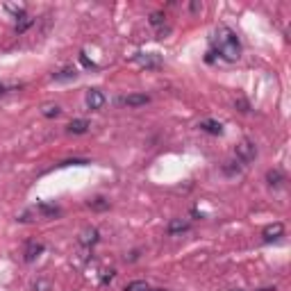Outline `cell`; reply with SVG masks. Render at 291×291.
Here are the masks:
<instances>
[{"instance_id": "obj_1", "label": "cell", "mask_w": 291, "mask_h": 291, "mask_svg": "<svg viewBox=\"0 0 291 291\" xmlns=\"http://www.w3.org/2000/svg\"><path fill=\"white\" fill-rule=\"evenodd\" d=\"M214 48L225 62H237L241 57V41H239L237 32L228 25H219L214 30Z\"/></svg>"}, {"instance_id": "obj_2", "label": "cell", "mask_w": 291, "mask_h": 291, "mask_svg": "<svg viewBox=\"0 0 291 291\" xmlns=\"http://www.w3.org/2000/svg\"><path fill=\"white\" fill-rule=\"evenodd\" d=\"M234 157H237L239 164H250L255 162L257 157V146L250 141V139H241V141L237 143V148H234Z\"/></svg>"}, {"instance_id": "obj_3", "label": "cell", "mask_w": 291, "mask_h": 291, "mask_svg": "<svg viewBox=\"0 0 291 291\" xmlns=\"http://www.w3.org/2000/svg\"><path fill=\"white\" fill-rule=\"evenodd\" d=\"M84 102H87V107L89 110H102L105 107V102H107V98H105V93L100 91V89H89L87 91V98H84Z\"/></svg>"}, {"instance_id": "obj_4", "label": "cell", "mask_w": 291, "mask_h": 291, "mask_svg": "<svg viewBox=\"0 0 291 291\" xmlns=\"http://www.w3.org/2000/svg\"><path fill=\"white\" fill-rule=\"evenodd\" d=\"M119 102L125 107H141L150 102V96H146V93H128V96H121Z\"/></svg>"}, {"instance_id": "obj_5", "label": "cell", "mask_w": 291, "mask_h": 291, "mask_svg": "<svg viewBox=\"0 0 291 291\" xmlns=\"http://www.w3.org/2000/svg\"><path fill=\"white\" fill-rule=\"evenodd\" d=\"M282 234H284V225L282 223H273V225H269V228H264L262 239H264L266 243H271V241H278Z\"/></svg>"}, {"instance_id": "obj_6", "label": "cell", "mask_w": 291, "mask_h": 291, "mask_svg": "<svg viewBox=\"0 0 291 291\" xmlns=\"http://www.w3.org/2000/svg\"><path fill=\"white\" fill-rule=\"evenodd\" d=\"M198 128L203 130V132H207V134H214V137H221V134H223V123H219V121H214V119L200 121Z\"/></svg>"}, {"instance_id": "obj_7", "label": "cell", "mask_w": 291, "mask_h": 291, "mask_svg": "<svg viewBox=\"0 0 291 291\" xmlns=\"http://www.w3.org/2000/svg\"><path fill=\"white\" fill-rule=\"evenodd\" d=\"M134 62H139V64H141V66H146V68H159V66H162V59H159L157 55L137 53V55H134Z\"/></svg>"}, {"instance_id": "obj_8", "label": "cell", "mask_w": 291, "mask_h": 291, "mask_svg": "<svg viewBox=\"0 0 291 291\" xmlns=\"http://www.w3.org/2000/svg\"><path fill=\"white\" fill-rule=\"evenodd\" d=\"M98 239H100V234H98V230H96V228H87L82 234H80V243H82L84 248L96 246Z\"/></svg>"}, {"instance_id": "obj_9", "label": "cell", "mask_w": 291, "mask_h": 291, "mask_svg": "<svg viewBox=\"0 0 291 291\" xmlns=\"http://www.w3.org/2000/svg\"><path fill=\"white\" fill-rule=\"evenodd\" d=\"M41 252H44V243H39V241H30L25 246V257H23V260L25 262H34L37 257L41 255Z\"/></svg>"}, {"instance_id": "obj_10", "label": "cell", "mask_w": 291, "mask_h": 291, "mask_svg": "<svg viewBox=\"0 0 291 291\" xmlns=\"http://www.w3.org/2000/svg\"><path fill=\"white\" fill-rule=\"evenodd\" d=\"M266 182H269V187H282V182H284V173L280 171V168H271L269 173H266Z\"/></svg>"}, {"instance_id": "obj_11", "label": "cell", "mask_w": 291, "mask_h": 291, "mask_svg": "<svg viewBox=\"0 0 291 291\" xmlns=\"http://www.w3.org/2000/svg\"><path fill=\"white\" fill-rule=\"evenodd\" d=\"M89 128H91V125H89V121H84V119H75V121H71V123L66 125V130L71 134H84Z\"/></svg>"}, {"instance_id": "obj_12", "label": "cell", "mask_w": 291, "mask_h": 291, "mask_svg": "<svg viewBox=\"0 0 291 291\" xmlns=\"http://www.w3.org/2000/svg\"><path fill=\"white\" fill-rule=\"evenodd\" d=\"M191 225L187 223V221H182V219H173L171 223H168V228H166V232L168 234H182V232H187Z\"/></svg>"}, {"instance_id": "obj_13", "label": "cell", "mask_w": 291, "mask_h": 291, "mask_svg": "<svg viewBox=\"0 0 291 291\" xmlns=\"http://www.w3.org/2000/svg\"><path fill=\"white\" fill-rule=\"evenodd\" d=\"M32 25H34V18L27 16V14H23L21 18H16V25H14V30H16V34H23V32H27Z\"/></svg>"}, {"instance_id": "obj_14", "label": "cell", "mask_w": 291, "mask_h": 291, "mask_svg": "<svg viewBox=\"0 0 291 291\" xmlns=\"http://www.w3.org/2000/svg\"><path fill=\"white\" fill-rule=\"evenodd\" d=\"M75 78H78V68H75V66H66V68H62L59 73H53L55 82H64V80H75Z\"/></svg>"}, {"instance_id": "obj_15", "label": "cell", "mask_w": 291, "mask_h": 291, "mask_svg": "<svg viewBox=\"0 0 291 291\" xmlns=\"http://www.w3.org/2000/svg\"><path fill=\"white\" fill-rule=\"evenodd\" d=\"M3 9L12 14L14 18H21L23 14H25V7H23V5H9V3H7V5H3Z\"/></svg>"}, {"instance_id": "obj_16", "label": "cell", "mask_w": 291, "mask_h": 291, "mask_svg": "<svg viewBox=\"0 0 291 291\" xmlns=\"http://www.w3.org/2000/svg\"><path fill=\"white\" fill-rule=\"evenodd\" d=\"M41 114H44L46 119H57V116L62 114V110H59L57 105H44V110H41Z\"/></svg>"}, {"instance_id": "obj_17", "label": "cell", "mask_w": 291, "mask_h": 291, "mask_svg": "<svg viewBox=\"0 0 291 291\" xmlns=\"http://www.w3.org/2000/svg\"><path fill=\"white\" fill-rule=\"evenodd\" d=\"M50 289H53V284H50V280L39 278V280H34V282H32V291H50Z\"/></svg>"}, {"instance_id": "obj_18", "label": "cell", "mask_w": 291, "mask_h": 291, "mask_svg": "<svg viewBox=\"0 0 291 291\" xmlns=\"http://www.w3.org/2000/svg\"><path fill=\"white\" fill-rule=\"evenodd\" d=\"M125 291H150V287L146 280H134V282H130L128 287H125Z\"/></svg>"}, {"instance_id": "obj_19", "label": "cell", "mask_w": 291, "mask_h": 291, "mask_svg": "<svg viewBox=\"0 0 291 291\" xmlns=\"http://www.w3.org/2000/svg\"><path fill=\"white\" fill-rule=\"evenodd\" d=\"M37 209H39L44 216H57V214H59V207H55V205H44V203H41Z\"/></svg>"}, {"instance_id": "obj_20", "label": "cell", "mask_w": 291, "mask_h": 291, "mask_svg": "<svg viewBox=\"0 0 291 291\" xmlns=\"http://www.w3.org/2000/svg\"><path fill=\"white\" fill-rule=\"evenodd\" d=\"M89 207H91V209H98V212H102V209L110 207V203H107L105 198H93L91 203H89Z\"/></svg>"}, {"instance_id": "obj_21", "label": "cell", "mask_w": 291, "mask_h": 291, "mask_svg": "<svg viewBox=\"0 0 291 291\" xmlns=\"http://www.w3.org/2000/svg\"><path fill=\"white\" fill-rule=\"evenodd\" d=\"M162 23H164V12H153L150 14V25L157 27V25H162Z\"/></svg>"}, {"instance_id": "obj_22", "label": "cell", "mask_w": 291, "mask_h": 291, "mask_svg": "<svg viewBox=\"0 0 291 291\" xmlns=\"http://www.w3.org/2000/svg\"><path fill=\"white\" fill-rule=\"evenodd\" d=\"M234 107H239V112H250V105H248L243 98H239V100L234 102Z\"/></svg>"}, {"instance_id": "obj_23", "label": "cell", "mask_w": 291, "mask_h": 291, "mask_svg": "<svg viewBox=\"0 0 291 291\" xmlns=\"http://www.w3.org/2000/svg\"><path fill=\"white\" fill-rule=\"evenodd\" d=\"M114 275H116V271H105V275H102L100 284H107V282H112V280H114Z\"/></svg>"}, {"instance_id": "obj_24", "label": "cell", "mask_w": 291, "mask_h": 291, "mask_svg": "<svg viewBox=\"0 0 291 291\" xmlns=\"http://www.w3.org/2000/svg\"><path fill=\"white\" fill-rule=\"evenodd\" d=\"M80 62H82V64H84V66H87V68H96V64H93L91 59H89V57H87V55H84V53L80 55Z\"/></svg>"}, {"instance_id": "obj_25", "label": "cell", "mask_w": 291, "mask_h": 291, "mask_svg": "<svg viewBox=\"0 0 291 291\" xmlns=\"http://www.w3.org/2000/svg\"><path fill=\"white\" fill-rule=\"evenodd\" d=\"M200 9H203V5H198V3L191 5V12H200Z\"/></svg>"}, {"instance_id": "obj_26", "label": "cell", "mask_w": 291, "mask_h": 291, "mask_svg": "<svg viewBox=\"0 0 291 291\" xmlns=\"http://www.w3.org/2000/svg\"><path fill=\"white\" fill-rule=\"evenodd\" d=\"M7 91H9V87H7V84L0 82V96H3V93H7Z\"/></svg>"}, {"instance_id": "obj_27", "label": "cell", "mask_w": 291, "mask_h": 291, "mask_svg": "<svg viewBox=\"0 0 291 291\" xmlns=\"http://www.w3.org/2000/svg\"><path fill=\"white\" fill-rule=\"evenodd\" d=\"M257 291H275V287H273V289H271V287H269V289H257Z\"/></svg>"}, {"instance_id": "obj_28", "label": "cell", "mask_w": 291, "mask_h": 291, "mask_svg": "<svg viewBox=\"0 0 291 291\" xmlns=\"http://www.w3.org/2000/svg\"><path fill=\"white\" fill-rule=\"evenodd\" d=\"M150 291H166V289H150Z\"/></svg>"}, {"instance_id": "obj_29", "label": "cell", "mask_w": 291, "mask_h": 291, "mask_svg": "<svg viewBox=\"0 0 291 291\" xmlns=\"http://www.w3.org/2000/svg\"><path fill=\"white\" fill-rule=\"evenodd\" d=\"M234 291H241V289H234Z\"/></svg>"}]
</instances>
